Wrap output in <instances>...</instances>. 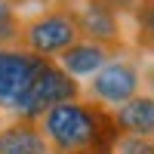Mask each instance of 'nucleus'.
<instances>
[{
	"instance_id": "nucleus-12",
	"label": "nucleus",
	"mask_w": 154,
	"mask_h": 154,
	"mask_svg": "<svg viewBox=\"0 0 154 154\" xmlns=\"http://www.w3.org/2000/svg\"><path fill=\"white\" fill-rule=\"evenodd\" d=\"M114 154H154V139L120 136L117 142H114Z\"/></svg>"
},
{
	"instance_id": "nucleus-9",
	"label": "nucleus",
	"mask_w": 154,
	"mask_h": 154,
	"mask_svg": "<svg viewBox=\"0 0 154 154\" xmlns=\"http://www.w3.org/2000/svg\"><path fill=\"white\" fill-rule=\"evenodd\" d=\"M0 154H49L40 123L12 117L9 123L0 126Z\"/></svg>"
},
{
	"instance_id": "nucleus-14",
	"label": "nucleus",
	"mask_w": 154,
	"mask_h": 154,
	"mask_svg": "<svg viewBox=\"0 0 154 154\" xmlns=\"http://www.w3.org/2000/svg\"><path fill=\"white\" fill-rule=\"evenodd\" d=\"M148 83H151V96H154V65L148 68Z\"/></svg>"
},
{
	"instance_id": "nucleus-3",
	"label": "nucleus",
	"mask_w": 154,
	"mask_h": 154,
	"mask_svg": "<svg viewBox=\"0 0 154 154\" xmlns=\"http://www.w3.org/2000/svg\"><path fill=\"white\" fill-rule=\"evenodd\" d=\"M80 96H83V83L74 80L71 74H65L56 65V59H49L43 65V71L37 74V80L31 83V89L25 93V99L19 102V108L12 111V117L40 120L53 105H62V102L80 99Z\"/></svg>"
},
{
	"instance_id": "nucleus-16",
	"label": "nucleus",
	"mask_w": 154,
	"mask_h": 154,
	"mask_svg": "<svg viewBox=\"0 0 154 154\" xmlns=\"http://www.w3.org/2000/svg\"><path fill=\"white\" fill-rule=\"evenodd\" d=\"M43 3H46V0H43Z\"/></svg>"
},
{
	"instance_id": "nucleus-10",
	"label": "nucleus",
	"mask_w": 154,
	"mask_h": 154,
	"mask_svg": "<svg viewBox=\"0 0 154 154\" xmlns=\"http://www.w3.org/2000/svg\"><path fill=\"white\" fill-rule=\"evenodd\" d=\"M133 19H136V46L154 56V0H139Z\"/></svg>"
},
{
	"instance_id": "nucleus-15",
	"label": "nucleus",
	"mask_w": 154,
	"mask_h": 154,
	"mask_svg": "<svg viewBox=\"0 0 154 154\" xmlns=\"http://www.w3.org/2000/svg\"><path fill=\"white\" fill-rule=\"evenodd\" d=\"M9 3H16V6H19V3H25V0H9Z\"/></svg>"
},
{
	"instance_id": "nucleus-4",
	"label": "nucleus",
	"mask_w": 154,
	"mask_h": 154,
	"mask_svg": "<svg viewBox=\"0 0 154 154\" xmlns=\"http://www.w3.org/2000/svg\"><path fill=\"white\" fill-rule=\"evenodd\" d=\"M49 59L25 46H0V111H16Z\"/></svg>"
},
{
	"instance_id": "nucleus-17",
	"label": "nucleus",
	"mask_w": 154,
	"mask_h": 154,
	"mask_svg": "<svg viewBox=\"0 0 154 154\" xmlns=\"http://www.w3.org/2000/svg\"><path fill=\"white\" fill-rule=\"evenodd\" d=\"M111 154H114V151H111Z\"/></svg>"
},
{
	"instance_id": "nucleus-8",
	"label": "nucleus",
	"mask_w": 154,
	"mask_h": 154,
	"mask_svg": "<svg viewBox=\"0 0 154 154\" xmlns=\"http://www.w3.org/2000/svg\"><path fill=\"white\" fill-rule=\"evenodd\" d=\"M111 117L117 123L120 136H142L154 139V96L151 93H136L123 105L111 108Z\"/></svg>"
},
{
	"instance_id": "nucleus-13",
	"label": "nucleus",
	"mask_w": 154,
	"mask_h": 154,
	"mask_svg": "<svg viewBox=\"0 0 154 154\" xmlns=\"http://www.w3.org/2000/svg\"><path fill=\"white\" fill-rule=\"evenodd\" d=\"M108 9H114L117 16H133L136 6H139V0H102Z\"/></svg>"
},
{
	"instance_id": "nucleus-11",
	"label": "nucleus",
	"mask_w": 154,
	"mask_h": 154,
	"mask_svg": "<svg viewBox=\"0 0 154 154\" xmlns=\"http://www.w3.org/2000/svg\"><path fill=\"white\" fill-rule=\"evenodd\" d=\"M19 34H22V16L16 3L0 0V46H19Z\"/></svg>"
},
{
	"instance_id": "nucleus-1",
	"label": "nucleus",
	"mask_w": 154,
	"mask_h": 154,
	"mask_svg": "<svg viewBox=\"0 0 154 154\" xmlns=\"http://www.w3.org/2000/svg\"><path fill=\"white\" fill-rule=\"evenodd\" d=\"M37 123L49 154H111L120 139L111 108L83 96L53 105Z\"/></svg>"
},
{
	"instance_id": "nucleus-2",
	"label": "nucleus",
	"mask_w": 154,
	"mask_h": 154,
	"mask_svg": "<svg viewBox=\"0 0 154 154\" xmlns=\"http://www.w3.org/2000/svg\"><path fill=\"white\" fill-rule=\"evenodd\" d=\"M77 37H80V28H77L74 6H49L31 19H22L19 46L31 49L43 59H56Z\"/></svg>"
},
{
	"instance_id": "nucleus-6",
	"label": "nucleus",
	"mask_w": 154,
	"mask_h": 154,
	"mask_svg": "<svg viewBox=\"0 0 154 154\" xmlns=\"http://www.w3.org/2000/svg\"><path fill=\"white\" fill-rule=\"evenodd\" d=\"M74 16H77L80 37H86L93 43H102L114 56H120L126 49L123 31H120V16L114 9H108L102 0H83L80 6H74Z\"/></svg>"
},
{
	"instance_id": "nucleus-5",
	"label": "nucleus",
	"mask_w": 154,
	"mask_h": 154,
	"mask_svg": "<svg viewBox=\"0 0 154 154\" xmlns=\"http://www.w3.org/2000/svg\"><path fill=\"white\" fill-rule=\"evenodd\" d=\"M142 93V68L126 56H114L86 80V96L105 108H117Z\"/></svg>"
},
{
	"instance_id": "nucleus-7",
	"label": "nucleus",
	"mask_w": 154,
	"mask_h": 154,
	"mask_svg": "<svg viewBox=\"0 0 154 154\" xmlns=\"http://www.w3.org/2000/svg\"><path fill=\"white\" fill-rule=\"evenodd\" d=\"M108 59H114L111 49H105L102 43L86 40V37H77L68 49H62V53L56 56V65L65 74H71L74 80H89Z\"/></svg>"
}]
</instances>
